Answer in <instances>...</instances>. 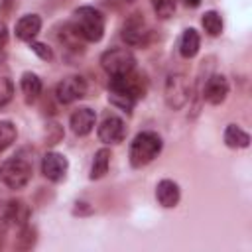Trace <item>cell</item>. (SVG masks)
Returning a JSON list of instances; mask_svg holds the SVG:
<instances>
[{
	"mask_svg": "<svg viewBox=\"0 0 252 252\" xmlns=\"http://www.w3.org/2000/svg\"><path fill=\"white\" fill-rule=\"evenodd\" d=\"M16 136H18L16 126L8 120H0V152H4L8 146H12Z\"/></svg>",
	"mask_w": 252,
	"mask_h": 252,
	"instance_id": "obj_21",
	"label": "cell"
},
{
	"mask_svg": "<svg viewBox=\"0 0 252 252\" xmlns=\"http://www.w3.org/2000/svg\"><path fill=\"white\" fill-rule=\"evenodd\" d=\"M175 4L177 0H152V6H154V12L159 16V18H169L173 12H175Z\"/></svg>",
	"mask_w": 252,
	"mask_h": 252,
	"instance_id": "obj_23",
	"label": "cell"
},
{
	"mask_svg": "<svg viewBox=\"0 0 252 252\" xmlns=\"http://www.w3.org/2000/svg\"><path fill=\"white\" fill-rule=\"evenodd\" d=\"M30 47H32V51L39 57V59H43V61H49V59H53V51L45 45V43H39V41H30Z\"/></svg>",
	"mask_w": 252,
	"mask_h": 252,
	"instance_id": "obj_25",
	"label": "cell"
},
{
	"mask_svg": "<svg viewBox=\"0 0 252 252\" xmlns=\"http://www.w3.org/2000/svg\"><path fill=\"white\" fill-rule=\"evenodd\" d=\"M199 45H201L199 32L195 28H187L181 33V39H179V53H181V57H185V59L195 57L197 51H199Z\"/></svg>",
	"mask_w": 252,
	"mask_h": 252,
	"instance_id": "obj_16",
	"label": "cell"
},
{
	"mask_svg": "<svg viewBox=\"0 0 252 252\" xmlns=\"http://www.w3.org/2000/svg\"><path fill=\"white\" fill-rule=\"evenodd\" d=\"M0 179L10 189H22L32 179V163L20 156L10 158L0 165Z\"/></svg>",
	"mask_w": 252,
	"mask_h": 252,
	"instance_id": "obj_4",
	"label": "cell"
},
{
	"mask_svg": "<svg viewBox=\"0 0 252 252\" xmlns=\"http://www.w3.org/2000/svg\"><path fill=\"white\" fill-rule=\"evenodd\" d=\"M41 30V18L37 14H26L16 22V37L22 41H33Z\"/></svg>",
	"mask_w": 252,
	"mask_h": 252,
	"instance_id": "obj_14",
	"label": "cell"
},
{
	"mask_svg": "<svg viewBox=\"0 0 252 252\" xmlns=\"http://www.w3.org/2000/svg\"><path fill=\"white\" fill-rule=\"evenodd\" d=\"M122 37L128 45H146L150 37V28L142 14H132L122 26Z\"/></svg>",
	"mask_w": 252,
	"mask_h": 252,
	"instance_id": "obj_8",
	"label": "cell"
},
{
	"mask_svg": "<svg viewBox=\"0 0 252 252\" xmlns=\"http://www.w3.org/2000/svg\"><path fill=\"white\" fill-rule=\"evenodd\" d=\"M228 94V81L226 77L222 75H211L205 83V89H203V98L209 102V104H220L224 102Z\"/></svg>",
	"mask_w": 252,
	"mask_h": 252,
	"instance_id": "obj_12",
	"label": "cell"
},
{
	"mask_svg": "<svg viewBox=\"0 0 252 252\" xmlns=\"http://www.w3.org/2000/svg\"><path fill=\"white\" fill-rule=\"evenodd\" d=\"M98 138L104 144H120L126 138V122L120 116H106L98 126Z\"/></svg>",
	"mask_w": 252,
	"mask_h": 252,
	"instance_id": "obj_9",
	"label": "cell"
},
{
	"mask_svg": "<svg viewBox=\"0 0 252 252\" xmlns=\"http://www.w3.org/2000/svg\"><path fill=\"white\" fill-rule=\"evenodd\" d=\"M183 4L189 6V8H197V6L201 4V0H183Z\"/></svg>",
	"mask_w": 252,
	"mask_h": 252,
	"instance_id": "obj_27",
	"label": "cell"
},
{
	"mask_svg": "<svg viewBox=\"0 0 252 252\" xmlns=\"http://www.w3.org/2000/svg\"><path fill=\"white\" fill-rule=\"evenodd\" d=\"M148 91V81H146V75L142 73H136L134 69L126 75H118V77H110V83H108V100L130 112L136 104V100L144 98Z\"/></svg>",
	"mask_w": 252,
	"mask_h": 252,
	"instance_id": "obj_1",
	"label": "cell"
},
{
	"mask_svg": "<svg viewBox=\"0 0 252 252\" xmlns=\"http://www.w3.org/2000/svg\"><path fill=\"white\" fill-rule=\"evenodd\" d=\"M161 138L156 132H140L130 144V163L134 167H144L150 161H154L161 152Z\"/></svg>",
	"mask_w": 252,
	"mask_h": 252,
	"instance_id": "obj_3",
	"label": "cell"
},
{
	"mask_svg": "<svg viewBox=\"0 0 252 252\" xmlns=\"http://www.w3.org/2000/svg\"><path fill=\"white\" fill-rule=\"evenodd\" d=\"M20 87H22V93H24V98L26 102H35L37 96L41 94V79L35 75V73H24L22 75V81H20Z\"/></svg>",
	"mask_w": 252,
	"mask_h": 252,
	"instance_id": "obj_17",
	"label": "cell"
},
{
	"mask_svg": "<svg viewBox=\"0 0 252 252\" xmlns=\"http://www.w3.org/2000/svg\"><path fill=\"white\" fill-rule=\"evenodd\" d=\"M110 158H112L110 156V150H106V148H100L94 154V159H93V165H91V179H100L108 171Z\"/></svg>",
	"mask_w": 252,
	"mask_h": 252,
	"instance_id": "obj_19",
	"label": "cell"
},
{
	"mask_svg": "<svg viewBox=\"0 0 252 252\" xmlns=\"http://www.w3.org/2000/svg\"><path fill=\"white\" fill-rule=\"evenodd\" d=\"M71 26L85 41H100L104 33V16L93 6H81L73 12Z\"/></svg>",
	"mask_w": 252,
	"mask_h": 252,
	"instance_id": "obj_2",
	"label": "cell"
},
{
	"mask_svg": "<svg viewBox=\"0 0 252 252\" xmlns=\"http://www.w3.org/2000/svg\"><path fill=\"white\" fill-rule=\"evenodd\" d=\"M87 93V81L81 75H71L65 77L63 81H59V85L55 87V96L61 104H71L79 98H83Z\"/></svg>",
	"mask_w": 252,
	"mask_h": 252,
	"instance_id": "obj_7",
	"label": "cell"
},
{
	"mask_svg": "<svg viewBox=\"0 0 252 252\" xmlns=\"http://www.w3.org/2000/svg\"><path fill=\"white\" fill-rule=\"evenodd\" d=\"M224 144L228 148H248L250 136L236 124H228L224 130Z\"/></svg>",
	"mask_w": 252,
	"mask_h": 252,
	"instance_id": "obj_18",
	"label": "cell"
},
{
	"mask_svg": "<svg viewBox=\"0 0 252 252\" xmlns=\"http://www.w3.org/2000/svg\"><path fill=\"white\" fill-rule=\"evenodd\" d=\"M94 122H96V114L93 108L89 106H83V108H77L73 114H71V130L77 134V136H87L93 132L94 128Z\"/></svg>",
	"mask_w": 252,
	"mask_h": 252,
	"instance_id": "obj_13",
	"label": "cell"
},
{
	"mask_svg": "<svg viewBox=\"0 0 252 252\" xmlns=\"http://www.w3.org/2000/svg\"><path fill=\"white\" fill-rule=\"evenodd\" d=\"M30 217V209L24 201L16 199H0V222H18L26 224Z\"/></svg>",
	"mask_w": 252,
	"mask_h": 252,
	"instance_id": "obj_11",
	"label": "cell"
},
{
	"mask_svg": "<svg viewBox=\"0 0 252 252\" xmlns=\"http://www.w3.org/2000/svg\"><path fill=\"white\" fill-rule=\"evenodd\" d=\"M179 197H181V191H179V185L171 179H161L156 187V199L161 207L165 209H171L179 203Z\"/></svg>",
	"mask_w": 252,
	"mask_h": 252,
	"instance_id": "obj_15",
	"label": "cell"
},
{
	"mask_svg": "<svg viewBox=\"0 0 252 252\" xmlns=\"http://www.w3.org/2000/svg\"><path fill=\"white\" fill-rule=\"evenodd\" d=\"M69 169V161L59 152H47L41 159V173L49 181H61Z\"/></svg>",
	"mask_w": 252,
	"mask_h": 252,
	"instance_id": "obj_10",
	"label": "cell"
},
{
	"mask_svg": "<svg viewBox=\"0 0 252 252\" xmlns=\"http://www.w3.org/2000/svg\"><path fill=\"white\" fill-rule=\"evenodd\" d=\"M189 93H191V89H189V81H187L185 75L173 73V75L167 77V81H165V102H167L169 108H173V110L183 108L189 100Z\"/></svg>",
	"mask_w": 252,
	"mask_h": 252,
	"instance_id": "obj_6",
	"label": "cell"
},
{
	"mask_svg": "<svg viewBox=\"0 0 252 252\" xmlns=\"http://www.w3.org/2000/svg\"><path fill=\"white\" fill-rule=\"evenodd\" d=\"M201 24H203V30H205L209 35H213V37H217V35L222 33V18H220V14L215 12V10L205 12L203 18H201Z\"/></svg>",
	"mask_w": 252,
	"mask_h": 252,
	"instance_id": "obj_20",
	"label": "cell"
},
{
	"mask_svg": "<svg viewBox=\"0 0 252 252\" xmlns=\"http://www.w3.org/2000/svg\"><path fill=\"white\" fill-rule=\"evenodd\" d=\"M14 96V85L10 79L0 77V108H4Z\"/></svg>",
	"mask_w": 252,
	"mask_h": 252,
	"instance_id": "obj_24",
	"label": "cell"
},
{
	"mask_svg": "<svg viewBox=\"0 0 252 252\" xmlns=\"http://www.w3.org/2000/svg\"><path fill=\"white\" fill-rule=\"evenodd\" d=\"M100 65L110 77H118V75L130 73L136 67V57L126 47H114V49H108L102 53Z\"/></svg>",
	"mask_w": 252,
	"mask_h": 252,
	"instance_id": "obj_5",
	"label": "cell"
},
{
	"mask_svg": "<svg viewBox=\"0 0 252 252\" xmlns=\"http://www.w3.org/2000/svg\"><path fill=\"white\" fill-rule=\"evenodd\" d=\"M35 244V228H32L30 224H22V230H20V236L16 240V246L20 250H28Z\"/></svg>",
	"mask_w": 252,
	"mask_h": 252,
	"instance_id": "obj_22",
	"label": "cell"
},
{
	"mask_svg": "<svg viewBox=\"0 0 252 252\" xmlns=\"http://www.w3.org/2000/svg\"><path fill=\"white\" fill-rule=\"evenodd\" d=\"M6 41H8V32H6L4 26H0V53H2V49L6 47Z\"/></svg>",
	"mask_w": 252,
	"mask_h": 252,
	"instance_id": "obj_26",
	"label": "cell"
}]
</instances>
